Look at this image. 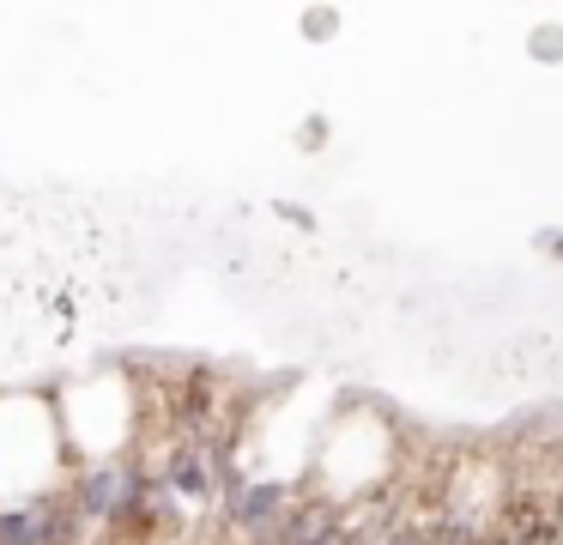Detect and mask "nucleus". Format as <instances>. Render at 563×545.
<instances>
[{
	"mask_svg": "<svg viewBox=\"0 0 563 545\" xmlns=\"http://www.w3.org/2000/svg\"><path fill=\"white\" fill-rule=\"evenodd\" d=\"M291 497H297V491H291L285 479H243L231 497H219L224 527L243 533V539H255V545H273V533H279Z\"/></svg>",
	"mask_w": 563,
	"mask_h": 545,
	"instance_id": "1",
	"label": "nucleus"
},
{
	"mask_svg": "<svg viewBox=\"0 0 563 545\" xmlns=\"http://www.w3.org/2000/svg\"><path fill=\"white\" fill-rule=\"evenodd\" d=\"M0 545H43V497L0 509Z\"/></svg>",
	"mask_w": 563,
	"mask_h": 545,
	"instance_id": "3",
	"label": "nucleus"
},
{
	"mask_svg": "<svg viewBox=\"0 0 563 545\" xmlns=\"http://www.w3.org/2000/svg\"><path fill=\"white\" fill-rule=\"evenodd\" d=\"M273 545H345V509L328 497H291Z\"/></svg>",
	"mask_w": 563,
	"mask_h": 545,
	"instance_id": "2",
	"label": "nucleus"
},
{
	"mask_svg": "<svg viewBox=\"0 0 563 545\" xmlns=\"http://www.w3.org/2000/svg\"><path fill=\"white\" fill-rule=\"evenodd\" d=\"M533 55H539V61H563V31H558V24L533 31Z\"/></svg>",
	"mask_w": 563,
	"mask_h": 545,
	"instance_id": "5",
	"label": "nucleus"
},
{
	"mask_svg": "<svg viewBox=\"0 0 563 545\" xmlns=\"http://www.w3.org/2000/svg\"><path fill=\"white\" fill-rule=\"evenodd\" d=\"M273 212H279L285 225H297V230H316V212H309V206H291V200H279Z\"/></svg>",
	"mask_w": 563,
	"mask_h": 545,
	"instance_id": "6",
	"label": "nucleus"
},
{
	"mask_svg": "<svg viewBox=\"0 0 563 545\" xmlns=\"http://www.w3.org/2000/svg\"><path fill=\"white\" fill-rule=\"evenodd\" d=\"M539 242H545V249H558V254H563V230H545V237H539Z\"/></svg>",
	"mask_w": 563,
	"mask_h": 545,
	"instance_id": "9",
	"label": "nucleus"
},
{
	"mask_svg": "<svg viewBox=\"0 0 563 545\" xmlns=\"http://www.w3.org/2000/svg\"><path fill=\"white\" fill-rule=\"evenodd\" d=\"M321 133H328V121H321V116H316V121H303V145H309V152L321 145Z\"/></svg>",
	"mask_w": 563,
	"mask_h": 545,
	"instance_id": "8",
	"label": "nucleus"
},
{
	"mask_svg": "<svg viewBox=\"0 0 563 545\" xmlns=\"http://www.w3.org/2000/svg\"><path fill=\"white\" fill-rule=\"evenodd\" d=\"M497 545H558V527L551 521H521V527L497 533Z\"/></svg>",
	"mask_w": 563,
	"mask_h": 545,
	"instance_id": "4",
	"label": "nucleus"
},
{
	"mask_svg": "<svg viewBox=\"0 0 563 545\" xmlns=\"http://www.w3.org/2000/svg\"><path fill=\"white\" fill-rule=\"evenodd\" d=\"M333 24H340V12H303V31L309 36H328Z\"/></svg>",
	"mask_w": 563,
	"mask_h": 545,
	"instance_id": "7",
	"label": "nucleus"
}]
</instances>
